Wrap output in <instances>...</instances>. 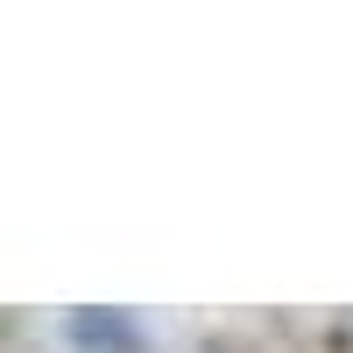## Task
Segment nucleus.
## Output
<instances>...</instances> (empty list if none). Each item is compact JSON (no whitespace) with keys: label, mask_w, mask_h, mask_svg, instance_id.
Masks as SVG:
<instances>
[]
</instances>
